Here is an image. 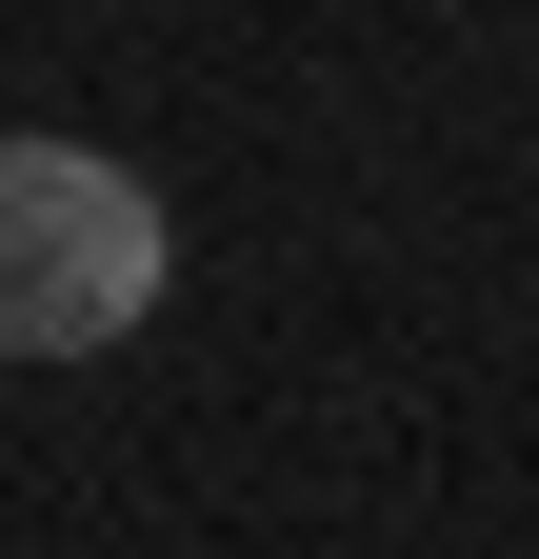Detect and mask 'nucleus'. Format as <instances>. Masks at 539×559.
I'll return each instance as SVG.
<instances>
[{
	"label": "nucleus",
	"mask_w": 539,
	"mask_h": 559,
	"mask_svg": "<svg viewBox=\"0 0 539 559\" xmlns=\"http://www.w3.org/2000/svg\"><path fill=\"white\" fill-rule=\"evenodd\" d=\"M160 180L100 140H0V360H100L160 300Z\"/></svg>",
	"instance_id": "f257e3e1"
}]
</instances>
